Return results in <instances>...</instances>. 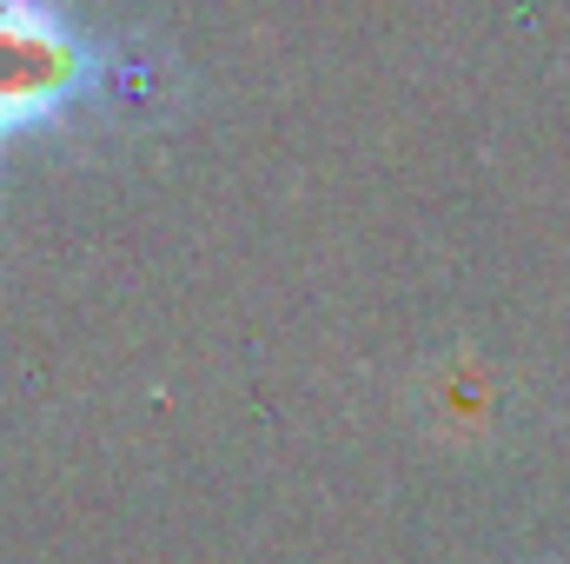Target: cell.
<instances>
[{
	"instance_id": "1",
	"label": "cell",
	"mask_w": 570,
	"mask_h": 564,
	"mask_svg": "<svg viewBox=\"0 0 570 564\" xmlns=\"http://www.w3.org/2000/svg\"><path fill=\"white\" fill-rule=\"evenodd\" d=\"M100 94V54L60 0H0V146L60 127Z\"/></svg>"
}]
</instances>
